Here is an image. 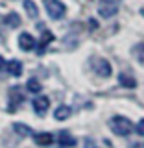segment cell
I'll return each instance as SVG.
<instances>
[{
    "mask_svg": "<svg viewBox=\"0 0 144 148\" xmlns=\"http://www.w3.org/2000/svg\"><path fill=\"white\" fill-rule=\"evenodd\" d=\"M109 128H111V132H113V133H117V135H120V137L129 135L131 130H133L131 120L126 119V117H122V115H117V117L111 119L109 120Z\"/></svg>",
    "mask_w": 144,
    "mask_h": 148,
    "instance_id": "obj_1",
    "label": "cell"
},
{
    "mask_svg": "<svg viewBox=\"0 0 144 148\" xmlns=\"http://www.w3.org/2000/svg\"><path fill=\"white\" fill-rule=\"evenodd\" d=\"M44 8H46V13L50 15V18H63L65 15V4L61 0H44Z\"/></svg>",
    "mask_w": 144,
    "mask_h": 148,
    "instance_id": "obj_2",
    "label": "cell"
},
{
    "mask_svg": "<svg viewBox=\"0 0 144 148\" xmlns=\"http://www.w3.org/2000/svg\"><path fill=\"white\" fill-rule=\"evenodd\" d=\"M118 11V4L115 0H102L100 2V8H98V13L104 18H111L113 15H117Z\"/></svg>",
    "mask_w": 144,
    "mask_h": 148,
    "instance_id": "obj_3",
    "label": "cell"
},
{
    "mask_svg": "<svg viewBox=\"0 0 144 148\" xmlns=\"http://www.w3.org/2000/svg\"><path fill=\"white\" fill-rule=\"evenodd\" d=\"M18 48L24 50V52H30V50L35 48V39L31 34H20L18 35Z\"/></svg>",
    "mask_w": 144,
    "mask_h": 148,
    "instance_id": "obj_4",
    "label": "cell"
},
{
    "mask_svg": "<svg viewBox=\"0 0 144 148\" xmlns=\"http://www.w3.org/2000/svg\"><path fill=\"white\" fill-rule=\"evenodd\" d=\"M31 106H33L37 115H44L50 108V100H48V96H35V100H33Z\"/></svg>",
    "mask_w": 144,
    "mask_h": 148,
    "instance_id": "obj_5",
    "label": "cell"
},
{
    "mask_svg": "<svg viewBox=\"0 0 144 148\" xmlns=\"http://www.w3.org/2000/svg\"><path fill=\"white\" fill-rule=\"evenodd\" d=\"M33 141L39 146H48V145H52V143H54V135H52V133H48V132L35 133V135H33Z\"/></svg>",
    "mask_w": 144,
    "mask_h": 148,
    "instance_id": "obj_6",
    "label": "cell"
},
{
    "mask_svg": "<svg viewBox=\"0 0 144 148\" xmlns=\"http://www.w3.org/2000/svg\"><path fill=\"white\" fill-rule=\"evenodd\" d=\"M96 74L102 76V78H109L111 76V65H109V61L100 59V61L96 63Z\"/></svg>",
    "mask_w": 144,
    "mask_h": 148,
    "instance_id": "obj_7",
    "label": "cell"
},
{
    "mask_svg": "<svg viewBox=\"0 0 144 148\" xmlns=\"http://www.w3.org/2000/svg\"><path fill=\"white\" fill-rule=\"evenodd\" d=\"M57 145L61 148H72L74 145H76V139H74L72 135H68L67 132H63L61 135L57 137Z\"/></svg>",
    "mask_w": 144,
    "mask_h": 148,
    "instance_id": "obj_8",
    "label": "cell"
},
{
    "mask_svg": "<svg viewBox=\"0 0 144 148\" xmlns=\"http://www.w3.org/2000/svg\"><path fill=\"white\" fill-rule=\"evenodd\" d=\"M70 115H72V108H68V106H59V108L54 111L55 120H67Z\"/></svg>",
    "mask_w": 144,
    "mask_h": 148,
    "instance_id": "obj_9",
    "label": "cell"
},
{
    "mask_svg": "<svg viewBox=\"0 0 144 148\" xmlns=\"http://www.w3.org/2000/svg\"><path fill=\"white\" fill-rule=\"evenodd\" d=\"M13 132H15L18 137H28V135H33L31 128H30V126H26V124H22V122H15V124H13Z\"/></svg>",
    "mask_w": 144,
    "mask_h": 148,
    "instance_id": "obj_10",
    "label": "cell"
},
{
    "mask_svg": "<svg viewBox=\"0 0 144 148\" xmlns=\"http://www.w3.org/2000/svg\"><path fill=\"white\" fill-rule=\"evenodd\" d=\"M9 92H11V100L15 98V102H11V104H9V111H15V109H17V104L24 100V95L20 92V87H13Z\"/></svg>",
    "mask_w": 144,
    "mask_h": 148,
    "instance_id": "obj_11",
    "label": "cell"
},
{
    "mask_svg": "<svg viewBox=\"0 0 144 148\" xmlns=\"http://www.w3.org/2000/svg\"><path fill=\"white\" fill-rule=\"evenodd\" d=\"M50 41H54V34L50 30H44L43 35H41V43H39V50H37V54H43L46 50V45H48Z\"/></svg>",
    "mask_w": 144,
    "mask_h": 148,
    "instance_id": "obj_12",
    "label": "cell"
},
{
    "mask_svg": "<svg viewBox=\"0 0 144 148\" xmlns=\"http://www.w3.org/2000/svg\"><path fill=\"white\" fill-rule=\"evenodd\" d=\"M8 71H9V74H13V76H20L22 74V63L18 61V59H11V61H8Z\"/></svg>",
    "mask_w": 144,
    "mask_h": 148,
    "instance_id": "obj_13",
    "label": "cell"
},
{
    "mask_svg": "<svg viewBox=\"0 0 144 148\" xmlns=\"http://www.w3.org/2000/svg\"><path fill=\"white\" fill-rule=\"evenodd\" d=\"M24 9H26V13H28L30 18H37V17H39V9H37L33 0H24Z\"/></svg>",
    "mask_w": 144,
    "mask_h": 148,
    "instance_id": "obj_14",
    "label": "cell"
},
{
    "mask_svg": "<svg viewBox=\"0 0 144 148\" xmlns=\"http://www.w3.org/2000/svg\"><path fill=\"white\" fill-rule=\"evenodd\" d=\"M118 83H120L122 87H128V89H133V87L137 85L135 78L129 76V74H120V76H118Z\"/></svg>",
    "mask_w": 144,
    "mask_h": 148,
    "instance_id": "obj_15",
    "label": "cell"
},
{
    "mask_svg": "<svg viewBox=\"0 0 144 148\" xmlns=\"http://www.w3.org/2000/svg\"><path fill=\"white\" fill-rule=\"evenodd\" d=\"M26 89H28V92H41V89H43V85H41V82L37 80V78H30L28 80V83H26Z\"/></svg>",
    "mask_w": 144,
    "mask_h": 148,
    "instance_id": "obj_16",
    "label": "cell"
},
{
    "mask_svg": "<svg viewBox=\"0 0 144 148\" xmlns=\"http://www.w3.org/2000/svg\"><path fill=\"white\" fill-rule=\"evenodd\" d=\"M4 22L9 28H17V26H20V17H18V13H9V15H6Z\"/></svg>",
    "mask_w": 144,
    "mask_h": 148,
    "instance_id": "obj_17",
    "label": "cell"
},
{
    "mask_svg": "<svg viewBox=\"0 0 144 148\" xmlns=\"http://www.w3.org/2000/svg\"><path fill=\"white\" fill-rule=\"evenodd\" d=\"M137 59H139L141 65H144V45L137 46Z\"/></svg>",
    "mask_w": 144,
    "mask_h": 148,
    "instance_id": "obj_18",
    "label": "cell"
},
{
    "mask_svg": "<svg viewBox=\"0 0 144 148\" xmlns=\"http://www.w3.org/2000/svg\"><path fill=\"white\" fill-rule=\"evenodd\" d=\"M137 133H139V135H142V137H144V119H142L141 122L137 124Z\"/></svg>",
    "mask_w": 144,
    "mask_h": 148,
    "instance_id": "obj_19",
    "label": "cell"
},
{
    "mask_svg": "<svg viewBox=\"0 0 144 148\" xmlns=\"http://www.w3.org/2000/svg\"><path fill=\"white\" fill-rule=\"evenodd\" d=\"M6 65H8V63L4 61V58H2V56H0V72H2L4 69H6Z\"/></svg>",
    "mask_w": 144,
    "mask_h": 148,
    "instance_id": "obj_20",
    "label": "cell"
},
{
    "mask_svg": "<svg viewBox=\"0 0 144 148\" xmlns=\"http://www.w3.org/2000/svg\"><path fill=\"white\" fill-rule=\"evenodd\" d=\"M131 148H144V143H135Z\"/></svg>",
    "mask_w": 144,
    "mask_h": 148,
    "instance_id": "obj_21",
    "label": "cell"
},
{
    "mask_svg": "<svg viewBox=\"0 0 144 148\" xmlns=\"http://www.w3.org/2000/svg\"><path fill=\"white\" fill-rule=\"evenodd\" d=\"M85 148H96V146H94V145H92V143H91V141H87V143H85Z\"/></svg>",
    "mask_w": 144,
    "mask_h": 148,
    "instance_id": "obj_22",
    "label": "cell"
},
{
    "mask_svg": "<svg viewBox=\"0 0 144 148\" xmlns=\"http://www.w3.org/2000/svg\"><path fill=\"white\" fill-rule=\"evenodd\" d=\"M141 13H142V15H144V8H142V9H141Z\"/></svg>",
    "mask_w": 144,
    "mask_h": 148,
    "instance_id": "obj_23",
    "label": "cell"
}]
</instances>
